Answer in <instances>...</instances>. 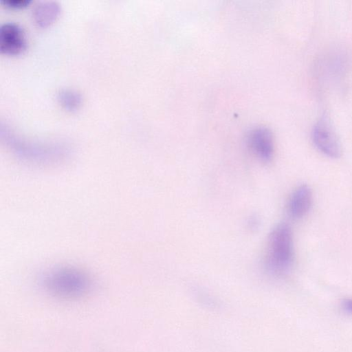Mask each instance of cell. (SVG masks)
Here are the masks:
<instances>
[{
	"label": "cell",
	"mask_w": 352,
	"mask_h": 352,
	"mask_svg": "<svg viewBox=\"0 0 352 352\" xmlns=\"http://www.w3.org/2000/svg\"><path fill=\"white\" fill-rule=\"evenodd\" d=\"M267 250V267L270 272L278 276L287 273L294 258L292 232L287 224L280 223L272 230Z\"/></svg>",
	"instance_id": "obj_1"
},
{
	"label": "cell",
	"mask_w": 352,
	"mask_h": 352,
	"mask_svg": "<svg viewBox=\"0 0 352 352\" xmlns=\"http://www.w3.org/2000/svg\"><path fill=\"white\" fill-rule=\"evenodd\" d=\"M90 284L85 274L71 268L56 270L47 275L44 280V285L50 293L69 298L86 294Z\"/></svg>",
	"instance_id": "obj_2"
},
{
	"label": "cell",
	"mask_w": 352,
	"mask_h": 352,
	"mask_svg": "<svg viewBox=\"0 0 352 352\" xmlns=\"http://www.w3.org/2000/svg\"><path fill=\"white\" fill-rule=\"evenodd\" d=\"M314 144L324 155L337 158L341 155V146L327 116L320 118L311 131Z\"/></svg>",
	"instance_id": "obj_3"
},
{
	"label": "cell",
	"mask_w": 352,
	"mask_h": 352,
	"mask_svg": "<svg viewBox=\"0 0 352 352\" xmlns=\"http://www.w3.org/2000/svg\"><path fill=\"white\" fill-rule=\"evenodd\" d=\"M23 29L16 23L8 22L0 28V51L7 55H19L27 49Z\"/></svg>",
	"instance_id": "obj_4"
},
{
	"label": "cell",
	"mask_w": 352,
	"mask_h": 352,
	"mask_svg": "<svg viewBox=\"0 0 352 352\" xmlns=\"http://www.w3.org/2000/svg\"><path fill=\"white\" fill-rule=\"evenodd\" d=\"M248 144L252 152L262 161H270L274 153L272 136L267 129H256L248 137Z\"/></svg>",
	"instance_id": "obj_5"
},
{
	"label": "cell",
	"mask_w": 352,
	"mask_h": 352,
	"mask_svg": "<svg viewBox=\"0 0 352 352\" xmlns=\"http://www.w3.org/2000/svg\"><path fill=\"white\" fill-rule=\"evenodd\" d=\"M311 204V188L307 185H301L290 196L287 206L288 212L292 218H302L308 212Z\"/></svg>",
	"instance_id": "obj_6"
},
{
	"label": "cell",
	"mask_w": 352,
	"mask_h": 352,
	"mask_svg": "<svg viewBox=\"0 0 352 352\" xmlns=\"http://www.w3.org/2000/svg\"><path fill=\"white\" fill-rule=\"evenodd\" d=\"M60 12L58 4L54 1L41 2L32 10L35 23L41 28H45L53 23Z\"/></svg>",
	"instance_id": "obj_7"
},
{
	"label": "cell",
	"mask_w": 352,
	"mask_h": 352,
	"mask_svg": "<svg viewBox=\"0 0 352 352\" xmlns=\"http://www.w3.org/2000/svg\"><path fill=\"white\" fill-rule=\"evenodd\" d=\"M60 104L67 110H77L82 102L81 96L75 91L70 89L62 90L58 96Z\"/></svg>",
	"instance_id": "obj_8"
},
{
	"label": "cell",
	"mask_w": 352,
	"mask_h": 352,
	"mask_svg": "<svg viewBox=\"0 0 352 352\" xmlns=\"http://www.w3.org/2000/svg\"><path fill=\"white\" fill-rule=\"evenodd\" d=\"M1 3L5 6L12 8L19 9L28 6L30 3V0H1Z\"/></svg>",
	"instance_id": "obj_9"
},
{
	"label": "cell",
	"mask_w": 352,
	"mask_h": 352,
	"mask_svg": "<svg viewBox=\"0 0 352 352\" xmlns=\"http://www.w3.org/2000/svg\"><path fill=\"white\" fill-rule=\"evenodd\" d=\"M342 307L345 312L352 314V298L343 300Z\"/></svg>",
	"instance_id": "obj_10"
}]
</instances>
